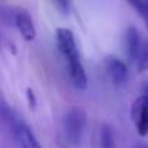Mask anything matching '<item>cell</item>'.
I'll return each instance as SVG.
<instances>
[{
  "mask_svg": "<svg viewBox=\"0 0 148 148\" xmlns=\"http://www.w3.org/2000/svg\"><path fill=\"white\" fill-rule=\"evenodd\" d=\"M55 42L73 86L79 90H84L87 87V76L80 60L74 34L68 28H58L55 31Z\"/></svg>",
  "mask_w": 148,
  "mask_h": 148,
  "instance_id": "obj_1",
  "label": "cell"
},
{
  "mask_svg": "<svg viewBox=\"0 0 148 148\" xmlns=\"http://www.w3.org/2000/svg\"><path fill=\"white\" fill-rule=\"evenodd\" d=\"M87 126V115L80 108L65 112L60 123V142L62 148H80Z\"/></svg>",
  "mask_w": 148,
  "mask_h": 148,
  "instance_id": "obj_2",
  "label": "cell"
},
{
  "mask_svg": "<svg viewBox=\"0 0 148 148\" xmlns=\"http://www.w3.org/2000/svg\"><path fill=\"white\" fill-rule=\"evenodd\" d=\"M131 119L139 136L148 135V97L141 95L131 106Z\"/></svg>",
  "mask_w": 148,
  "mask_h": 148,
  "instance_id": "obj_3",
  "label": "cell"
},
{
  "mask_svg": "<svg viewBox=\"0 0 148 148\" xmlns=\"http://www.w3.org/2000/svg\"><path fill=\"white\" fill-rule=\"evenodd\" d=\"M10 126H12V132H13L15 141L19 148H42L39 141L36 139L35 134L29 128V125L25 123L22 119L12 118Z\"/></svg>",
  "mask_w": 148,
  "mask_h": 148,
  "instance_id": "obj_4",
  "label": "cell"
},
{
  "mask_svg": "<svg viewBox=\"0 0 148 148\" xmlns=\"http://www.w3.org/2000/svg\"><path fill=\"white\" fill-rule=\"evenodd\" d=\"M105 73L113 86H122L128 80V67L118 57H106L103 61Z\"/></svg>",
  "mask_w": 148,
  "mask_h": 148,
  "instance_id": "obj_5",
  "label": "cell"
},
{
  "mask_svg": "<svg viewBox=\"0 0 148 148\" xmlns=\"http://www.w3.org/2000/svg\"><path fill=\"white\" fill-rule=\"evenodd\" d=\"M123 45H125V52H126L128 60L131 62L136 64L138 62V58L141 55L142 47H144L136 28L128 26V29L125 31V36H123Z\"/></svg>",
  "mask_w": 148,
  "mask_h": 148,
  "instance_id": "obj_6",
  "label": "cell"
},
{
  "mask_svg": "<svg viewBox=\"0 0 148 148\" xmlns=\"http://www.w3.org/2000/svg\"><path fill=\"white\" fill-rule=\"evenodd\" d=\"M13 19H15V25H16L21 36L28 42L34 41L36 36V29H35V25H34V21H32V16L29 15V12L25 9H18L15 12Z\"/></svg>",
  "mask_w": 148,
  "mask_h": 148,
  "instance_id": "obj_7",
  "label": "cell"
},
{
  "mask_svg": "<svg viewBox=\"0 0 148 148\" xmlns=\"http://www.w3.org/2000/svg\"><path fill=\"white\" fill-rule=\"evenodd\" d=\"M97 148H116L115 132H113L112 126L108 125V123H103L99 129Z\"/></svg>",
  "mask_w": 148,
  "mask_h": 148,
  "instance_id": "obj_8",
  "label": "cell"
},
{
  "mask_svg": "<svg viewBox=\"0 0 148 148\" xmlns=\"http://www.w3.org/2000/svg\"><path fill=\"white\" fill-rule=\"evenodd\" d=\"M128 5L138 13L148 29V0H126Z\"/></svg>",
  "mask_w": 148,
  "mask_h": 148,
  "instance_id": "obj_9",
  "label": "cell"
},
{
  "mask_svg": "<svg viewBox=\"0 0 148 148\" xmlns=\"http://www.w3.org/2000/svg\"><path fill=\"white\" fill-rule=\"evenodd\" d=\"M136 67H138V71L139 73L148 71V42L142 47V51H141V55L138 58Z\"/></svg>",
  "mask_w": 148,
  "mask_h": 148,
  "instance_id": "obj_10",
  "label": "cell"
},
{
  "mask_svg": "<svg viewBox=\"0 0 148 148\" xmlns=\"http://www.w3.org/2000/svg\"><path fill=\"white\" fill-rule=\"evenodd\" d=\"M55 8L61 12V13H68L70 12V8H71V0H52Z\"/></svg>",
  "mask_w": 148,
  "mask_h": 148,
  "instance_id": "obj_11",
  "label": "cell"
},
{
  "mask_svg": "<svg viewBox=\"0 0 148 148\" xmlns=\"http://www.w3.org/2000/svg\"><path fill=\"white\" fill-rule=\"evenodd\" d=\"M28 100H29L31 108H34V106H35V103H36V99H35V95H34L32 89H28Z\"/></svg>",
  "mask_w": 148,
  "mask_h": 148,
  "instance_id": "obj_12",
  "label": "cell"
},
{
  "mask_svg": "<svg viewBox=\"0 0 148 148\" xmlns=\"http://www.w3.org/2000/svg\"><path fill=\"white\" fill-rule=\"evenodd\" d=\"M142 95L148 97V82H145V83L142 84Z\"/></svg>",
  "mask_w": 148,
  "mask_h": 148,
  "instance_id": "obj_13",
  "label": "cell"
},
{
  "mask_svg": "<svg viewBox=\"0 0 148 148\" xmlns=\"http://www.w3.org/2000/svg\"><path fill=\"white\" fill-rule=\"evenodd\" d=\"M135 148H148V145H145V144H138Z\"/></svg>",
  "mask_w": 148,
  "mask_h": 148,
  "instance_id": "obj_14",
  "label": "cell"
}]
</instances>
